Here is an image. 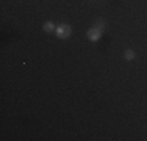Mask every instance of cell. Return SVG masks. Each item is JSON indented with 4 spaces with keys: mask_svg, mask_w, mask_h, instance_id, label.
Here are the masks:
<instances>
[{
    "mask_svg": "<svg viewBox=\"0 0 147 141\" xmlns=\"http://www.w3.org/2000/svg\"><path fill=\"white\" fill-rule=\"evenodd\" d=\"M72 33V28L67 25V24H61L58 28H57V35L59 39H66V38H69Z\"/></svg>",
    "mask_w": 147,
    "mask_h": 141,
    "instance_id": "cell-1",
    "label": "cell"
},
{
    "mask_svg": "<svg viewBox=\"0 0 147 141\" xmlns=\"http://www.w3.org/2000/svg\"><path fill=\"white\" fill-rule=\"evenodd\" d=\"M100 36H102V31H100L99 28H91L88 31V38H89V41H92V42H97L100 39Z\"/></svg>",
    "mask_w": 147,
    "mask_h": 141,
    "instance_id": "cell-2",
    "label": "cell"
},
{
    "mask_svg": "<svg viewBox=\"0 0 147 141\" xmlns=\"http://www.w3.org/2000/svg\"><path fill=\"white\" fill-rule=\"evenodd\" d=\"M96 28H99L100 31H103V30H105V20H103V19H99V20H97V22H96Z\"/></svg>",
    "mask_w": 147,
    "mask_h": 141,
    "instance_id": "cell-3",
    "label": "cell"
},
{
    "mask_svg": "<svg viewBox=\"0 0 147 141\" xmlns=\"http://www.w3.org/2000/svg\"><path fill=\"white\" fill-rule=\"evenodd\" d=\"M135 52L133 50H130V49H128L127 52H125V60H128V61H130V60H135Z\"/></svg>",
    "mask_w": 147,
    "mask_h": 141,
    "instance_id": "cell-4",
    "label": "cell"
},
{
    "mask_svg": "<svg viewBox=\"0 0 147 141\" xmlns=\"http://www.w3.org/2000/svg\"><path fill=\"white\" fill-rule=\"evenodd\" d=\"M55 30V25L52 22H45L44 24V31H53Z\"/></svg>",
    "mask_w": 147,
    "mask_h": 141,
    "instance_id": "cell-5",
    "label": "cell"
}]
</instances>
